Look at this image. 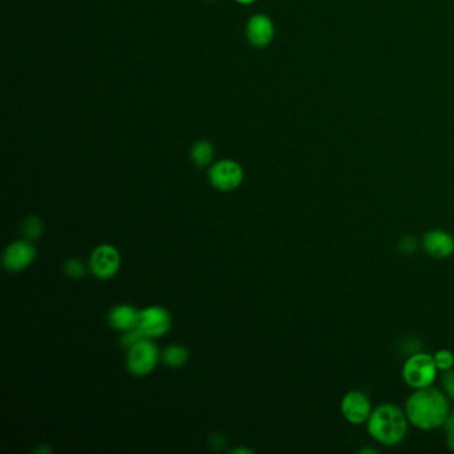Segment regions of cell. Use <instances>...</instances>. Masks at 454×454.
Here are the masks:
<instances>
[{"mask_svg": "<svg viewBox=\"0 0 454 454\" xmlns=\"http://www.w3.org/2000/svg\"><path fill=\"white\" fill-rule=\"evenodd\" d=\"M405 413L409 422L421 430L444 426L451 413L448 396L433 386L416 389L408 399Z\"/></svg>", "mask_w": 454, "mask_h": 454, "instance_id": "1", "label": "cell"}, {"mask_svg": "<svg viewBox=\"0 0 454 454\" xmlns=\"http://www.w3.org/2000/svg\"><path fill=\"white\" fill-rule=\"evenodd\" d=\"M409 419L406 413L393 403H384L376 408L367 419V432L377 442L393 446L406 436Z\"/></svg>", "mask_w": 454, "mask_h": 454, "instance_id": "2", "label": "cell"}, {"mask_svg": "<svg viewBox=\"0 0 454 454\" xmlns=\"http://www.w3.org/2000/svg\"><path fill=\"white\" fill-rule=\"evenodd\" d=\"M171 315L160 307H151L139 312L136 327L129 336H125L122 343L132 345L143 337H158L171 329Z\"/></svg>", "mask_w": 454, "mask_h": 454, "instance_id": "3", "label": "cell"}, {"mask_svg": "<svg viewBox=\"0 0 454 454\" xmlns=\"http://www.w3.org/2000/svg\"><path fill=\"white\" fill-rule=\"evenodd\" d=\"M437 373L438 369L435 358L428 353H415L409 356L402 367L403 381L413 389L432 386Z\"/></svg>", "mask_w": 454, "mask_h": 454, "instance_id": "4", "label": "cell"}, {"mask_svg": "<svg viewBox=\"0 0 454 454\" xmlns=\"http://www.w3.org/2000/svg\"><path fill=\"white\" fill-rule=\"evenodd\" d=\"M158 357V348L155 344L143 337L131 345L128 354V367L134 374H148L156 365Z\"/></svg>", "mask_w": 454, "mask_h": 454, "instance_id": "5", "label": "cell"}, {"mask_svg": "<svg viewBox=\"0 0 454 454\" xmlns=\"http://www.w3.org/2000/svg\"><path fill=\"white\" fill-rule=\"evenodd\" d=\"M243 168L233 160H221L210 168V183L220 191H232L237 188L243 183Z\"/></svg>", "mask_w": 454, "mask_h": 454, "instance_id": "6", "label": "cell"}, {"mask_svg": "<svg viewBox=\"0 0 454 454\" xmlns=\"http://www.w3.org/2000/svg\"><path fill=\"white\" fill-rule=\"evenodd\" d=\"M372 412L369 399L360 390H350L341 401V413L353 425L367 422Z\"/></svg>", "mask_w": 454, "mask_h": 454, "instance_id": "7", "label": "cell"}, {"mask_svg": "<svg viewBox=\"0 0 454 454\" xmlns=\"http://www.w3.org/2000/svg\"><path fill=\"white\" fill-rule=\"evenodd\" d=\"M245 35L253 47L265 48L275 37V24L272 19L264 14L253 15L246 21Z\"/></svg>", "mask_w": 454, "mask_h": 454, "instance_id": "8", "label": "cell"}, {"mask_svg": "<svg viewBox=\"0 0 454 454\" xmlns=\"http://www.w3.org/2000/svg\"><path fill=\"white\" fill-rule=\"evenodd\" d=\"M92 272L100 279L115 276L120 268L119 252L111 245H100L91 257Z\"/></svg>", "mask_w": 454, "mask_h": 454, "instance_id": "9", "label": "cell"}, {"mask_svg": "<svg viewBox=\"0 0 454 454\" xmlns=\"http://www.w3.org/2000/svg\"><path fill=\"white\" fill-rule=\"evenodd\" d=\"M422 246L429 256L446 259L454 253V237L446 230L432 229L422 237Z\"/></svg>", "mask_w": 454, "mask_h": 454, "instance_id": "10", "label": "cell"}, {"mask_svg": "<svg viewBox=\"0 0 454 454\" xmlns=\"http://www.w3.org/2000/svg\"><path fill=\"white\" fill-rule=\"evenodd\" d=\"M34 259L35 248L27 242H17L6 249L3 264L7 271L19 272L27 268Z\"/></svg>", "mask_w": 454, "mask_h": 454, "instance_id": "11", "label": "cell"}, {"mask_svg": "<svg viewBox=\"0 0 454 454\" xmlns=\"http://www.w3.org/2000/svg\"><path fill=\"white\" fill-rule=\"evenodd\" d=\"M139 318V312L129 307V305H120L111 311L109 314V324L118 331H132Z\"/></svg>", "mask_w": 454, "mask_h": 454, "instance_id": "12", "label": "cell"}, {"mask_svg": "<svg viewBox=\"0 0 454 454\" xmlns=\"http://www.w3.org/2000/svg\"><path fill=\"white\" fill-rule=\"evenodd\" d=\"M213 156H215V148L208 140H199L193 144L191 158L197 167L210 165Z\"/></svg>", "mask_w": 454, "mask_h": 454, "instance_id": "13", "label": "cell"}, {"mask_svg": "<svg viewBox=\"0 0 454 454\" xmlns=\"http://www.w3.org/2000/svg\"><path fill=\"white\" fill-rule=\"evenodd\" d=\"M187 360H188V352L185 348L179 345L170 347L163 353V361L170 367H181L183 364H185Z\"/></svg>", "mask_w": 454, "mask_h": 454, "instance_id": "14", "label": "cell"}, {"mask_svg": "<svg viewBox=\"0 0 454 454\" xmlns=\"http://www.w3.org/2000/svg\"><path fill=\"white\" fill-rule=\"evenodd\" d=\"M21 229H23V233L26 235L27 239L36 240L43 235V223L39 217L30 216L23 221Z\"/></svg>", "mask_w": 454, "mask_h": 454, "instance_id": "15", "label": "cell"}, {"mask_svg": "<svg viewBox=\"0 0 454 454\" xmlns=\"http://www.w3.org/2000/svg\"><path fill=\"white\" fill-rule=\"evenodd\" d=\"M436 367L441 372H446L454 367V354L448 349L438 350L433 356Z\"/></svg>", "mask_w": 454, "mask_h": 454, "instance_id": "16", "label": "cell"}, {"mask_svg": "<svg viewBox=\"0 0 454 454\" xmlns=\"http://www.w3.org/2000/svg\"><path fill=\"white\" fill-rule=\"evenodd\" d=\"M66 272L70 278H73V279H79V278H83L84 273H86V268L83 265V262L78 259H72L70 262H67L66 264Z\"/></svg>", "mask_w": 454, "mask_h": 454, "instance_id": "17", "label": "cell"}, {"mask_svg": "<svg viewBox=\"0 0 454 454\" xmlns=\"http://www.w3.org/2000/svg\"><path fill=\"white\" fill-rule=\"evenodd\" d=\"M442 388L448 399L454 400V369H449L442 374Z\"/></svg>", "mask_w": 454, "mask_h": 454, "instance_id": "18", "label": "cell"}, {"mask_svg": "<svg viewBox=\"0 0 454 454\" xmlns=\"http://www.w3.org/2000/svg\"><path fill=\"white\" fill-rule=\"evenodd\" d=\"M419 246V243H417V239L413 237V236H405L402 237L401 240L399 242V249L400 252L403 253V255H412L416 252Z\"/></svg>", "mask_w": 454, "mask_h": 454, "instance_id": "19", "label": "cell"}, {"mask_svg": "<svg viewBox=\"0 0 454 454\" xmlns=\"http://www.w3.org/2000/svg\"><path fill=\"white\" fill-rule=\"evenodd\" d=\"M445 433H446V444L448 448L454 452V409L449 413L448 419L444 424Z\"/></svg>", "mask_w": 454, "mask_h": 454, "instance_id": "20", "label": "cell"}, {"mask_svg": "<svg viewBox=\"0 0 454 454\" xmlns=\"http://www.w3.org/2000/svg\"><path fill=\"white\" fill-rule=\"evenodd\" d=\"M237 1L239 4H243V6H249V4H253L256 0H235Z\"/></svg>", "mask_w": 454, "mask_h": 454, "instance_id": "21", "label": "cell"}, {"mask_svg": "<svg viewBox=\"0 0 454 454\" xmlns=\"http://www.w3.org/2000/svg\"><path fill=\"white\" fill-rule=\"evenodd\" d=\"M233 453H251V451H246V449H237V451H233Z\"/></svg>", "mask_w": 454, "mask_h": 454, "instance_id": "22", "label": "cell"}, {"mask_svg": "<svg viewBox=\"0 0 454 454\" xmlns=\"http://www.w3.org/2000/svg\"><path fill=\"white\" fill-rule=\"evenodd\" d=\"M361 453H376V452L372 449H364V451H361Z\"/></svg>", "mask_w": 454, "mask_h": 454, "instance_id": "23", "label": "cell"}, {"mask_svg": "<svg viewBox=\"0 0 454 454\" xmlns=\"http://www.w3.org/2000/svg\"><path fill=\"white\" fill-rule=\"evenodd\" d=\"M213 1H215V0H213Z\"/></svg>", "mask_w": 454, "mask_h": 454, "instance_id": "24", "label": "cell"}]
</instances>
